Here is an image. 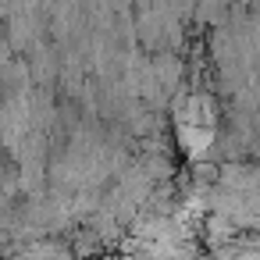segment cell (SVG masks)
<instances>
[{"label": "cell", "instance_id": "1", "mask_svg": "<svg viewBox=\"0 0 260 260\" xmlns=\"http://www.w3.org/2000/svg\"><path fill=\"white\" fill-rule=\"evenodd\" d=\"M153 75H157L160 89H175L178 79H182V61H178L175 54H160V57L153 61Z\"/></svg>", "mask_w": 260, "mask_h": 260}]
</instances>
